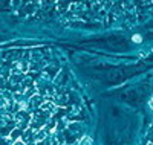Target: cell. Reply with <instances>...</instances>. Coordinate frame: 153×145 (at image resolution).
I'll return each instance as SVG.
<instances>
[{"instance_id":"cell-1","label":"cell","mask_w":153,"mask_h":145,"mask_svg":"<svg viewBox=\"0 0 153 145\" xmlns=\"http://www.w3.org/2000/svg\"><path fill=\"white\" fill-rule=\"evenodd\" d=\"M28 70H29L28 61H17L12 66V75H25Z\"/></svg>"},{"instance_id":"cell-2","label":"cell","mask_w":153,"mask_h":145,"mask_svg":"<svg viewBox=\"0 0 153 145\" xmlns=\"http://www.w3.org/2000/svg\"><path fill=\"white\" fill-rule=\"evenodd\" d=\"M29 102H31V105H34V107H42V104H43L45 101H43L42 95H32V96L29 98Z\"/></svg>"},{"instance_id":"cell-3","label":"cell","mask_w":153,"mask_h":145,"mask_svg":"<svg viewBox=\"0 0 153 145\" xmlns=\"http://www.w3.org/2000/svg\"><path fill=\"white\" fill-rule=\"evenodd\" d=\"M40 109L45 110V112H49V113H54V112L57 110V105H55L54 102H51V101H46V102L42 104V107H40Z\"/></svg>"},{"instance_id":"cell-4","label":"cell","mask_w":153,"mask_h":145,"mask_svg":"<svg viewBox=\"0 0 153 145\" xmlns=\"http://www.w3.org/2000/svg\"><path fill=\"white\" fill-rule=\"evenodd\" d=\"M71 2L72 0H57V3H58V9L61 11V12H65L68 8H71L72 5H71Z\"/></svg>"},{"instance_id":"cell-5","label":"cell","mask_w":153,"mask_h":145,"mask_svg":"<svg viewBox=\"0 0 153 145\" xmlns=\"http://www.w3.org/2000/svg\"><path fill=\"white\" fill-rule=\"evenodd\" d=\"M46 135H48V131H46V128H42V130H38L37 131V135L34 136V141L35 142H42L45 138H46Z\"/></svg>"},{"instance_id":"cell-6","label":"cell","mask_w":153,"mask_h":145,"mask_svg":"<svg viewBox=\"0 0 153 145\" xmlns=\"http://www.w3.org/2000/svg\"><path fill=\"white\" fill-rule=\"evenodd\" d=\"M78 145H94V142H92V138L91 136H83L81 139H80V144Z\"/></svg>"},{"instance_id":"cell-7","label":"cell","mask_w":153,"mask_h":145,"mask_svg":"<svg viewBox=\"0 0 153 145\" xmlns=\"http://www.w3.org/2000/svg\"><path fill=\"white\" fill-rule=\"evenodd\" d=\"M40 2H42V5L46 8V6H49V5H52V3L55 2V0H40Z\"/></svg>"},{"instance_id":"cell-8","label":"cell","mask_w":153,"mask_h":145,"mask_svg":"<svg viewBox=\"0 0 153 145\" xmlns=\"http://www.w3.org/2000/svg\"><path fill=\"white\" fill-rule=\"evenodd\" d=\"M133 40H135V41H141V37H139V35H135Z\"/></svg>"},{"instance_id":"cell-9","label":"cell","mask_w":153,"mask_h":145,"mask_svg":"<svg viewBox=\"0 0 153 145\" xmlns=\"http://www.w3.org/2000/svg\"><path fill=\"white\" fill-rule=\"evenodd\" d=\"M149 105H150V109H152V110H153V98H152V99H150V101H149Z\"/></svg>"},{"instance_id":"cell-10","label":"cell","mask_w":153,"mask_h":145,"mask_svg":"<svg viewBox=\"0 0 153 145\" xmlns=\"http://www.w3.org/2000/svg\"><path fill=\"white\" fill-rule=\"evenodd\" d=\"M150 145H153V144H150Z\"/></svg>"}]
</instances>
